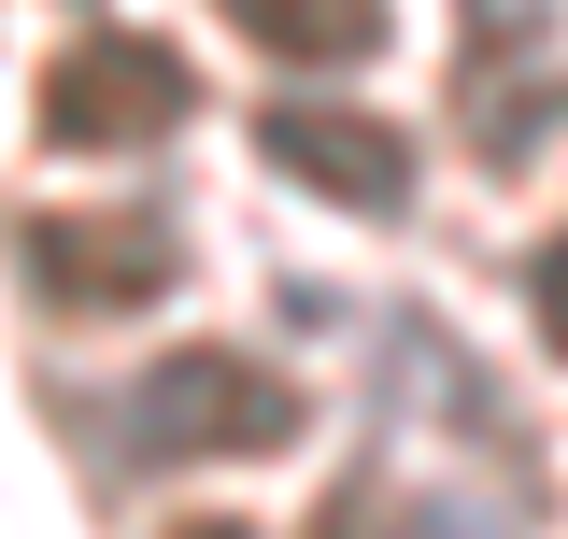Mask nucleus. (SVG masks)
<instances>
[{"mask_svg": "<svg viewBox=\"0 0 568 539\" xmlns=\"http://www.w3.org/2000/svg\"><path fill=\"white\" fill-rule=\"evenodd\" d=\"M114 440H129L142 469H227V455H284L298 440V384L256 369V355H227V340H185V355H156L114 384Z\"/></svg>", "mask_w": 568, "mask_h": 539, "instance_id": "nucleus-1", "label": "nucleus"}, {"mask_svg": "<svg viewBox=\"0 0 568 539\" xmlns=\"http://www.w3.org/2000/svg\"><path fill=\"white\" fill-rule=\"evenodd\" d=\"M185 114H200V71L171 58V43H142V29H85L43 71V156H142V142L185 129Z\"/></svg>", "mask_w": 568, "mask_h": 539, "instance_id": "nucleus-2", "label": "nucleus"}, {"mask_svg": "<svg viewBox=\"0 0 568 539\" xmlns=\"http://www.w3.org/2000/svg\"><path fill=\"white\" fill-rule=\"evenodd\" d=\"M171 270H185L171 213H43V227H29V284H43V313H142Z\"/></svg>", "mask_w": 568, "mask_h": 539, "instance_id": "nucleus-3", "label": "nucleus"}, {"mask_svg": "<svg viewBox=\"0 0 568 539\" xmlns=\"http://www.w3.org/2000/svg\"><path fill=\"white\" fill-rule=\"evenodd\" d=\"M256 156H271L284 185H313L327 213H413V142L342 114V100H271L256 114Z\"/></svg>", "mask_w": 568, "mask_h": 539, "instance_id": "nucleus-4", "label": "nucleus"}, {"mask_svg": "<svg viewBox=\"0 0 568 539\" xmlns=\"http://www.w3.org/2000/svg\"><path fill=\"white\" fill-rule=\"evenodd\" d=\"M213 14L284 71H369L384 58V0H213Z\"/></svg>", "mask_w": 568, "mask_h": 539, "instance_id": "nucleus-5", "label": "nucleus"}, {"mask_svg": "<svg viewBox=\"0 0 568 539\" xmlns=\"http://www.w3.org/2000/svg\"><path fill=\"white\" fill-rule=\"evenodd\" d=\"M313 539H511L497 497H455V482H342Z\"/></svg>", "mask_w": 568, "mask_h": 539, "instance_id": "nucleus-6", "label": "nucleus"}, {"mask_svg": "<svg viewBox=\"0 0 568 539\" xmlns=\"http://www.w3.org/2000/svg\"><path fill=\"white\" fill-rule=\"evenodd\" d=\"M526 327H540V355H568V227L526 256Z\"/></svg>", "mask_w": 568, "mask_h": 539, "instance_id": "nucleus-7", "label": "nucleus"}, {"mask_svg": "<svg viewBox=\"0 0 568 539\" xmlns=\"http://www.w3.org/2000/svg\"><path fill=\"white\" fill-rule=\"evenodd\" d=\"M171 539H256V526H227V511H213V526H171Z\"/></svg>", "mask_w": 568, "mask_h": 539, "instance_id": "nucleus-8", "label": "nucleus"}]
</instances>
